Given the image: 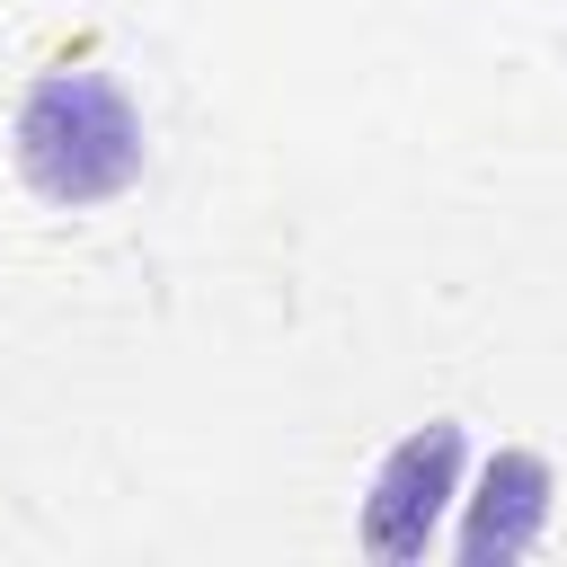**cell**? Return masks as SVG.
Listing matches in <instances>:
<instances>
[{
    "label": "cell",
    "mask_w": 567,
    "mask_h": 567,
    "mask_svg": "<svg viewBox=\"0 0 567 567\" xmlns=\"http://www.w3.org/2000/svg\"><path fill=\"white\" fill-rule=\"evenodd\" d=\"M9 159L18 177L62 204V213H89V204H115L124 186H142V106L106 80V71H44L27 80L18 97V124H9Z\"/></svg>",
    "instance_id": "cell-1"
},
{
    "label": "cell",
    "mask_w": 567,
    "mask_h": 567,
    "mask_svg": "<svg viewBox=\"0 0 567 567\" xmlns=\"http://www.w3.org/2000/svg\"><path fill=\"white\" fill-rule=\"evenodd\" d=\"M461 470H470V434H461L452 416L399 434V443L381 452L372 487H363V514H354L363 549H372V558H399V567L425 558V549L443 540V514L461 505Z\"/></svg>",
    "instance_id": "cell-2"
},
{
    "label": "cell",
    "mask_w": 567,
    "mask_h": 567,
    "mask_svg": "<svg viewBox=\"0 0 567 567\" xmlns=\"http://www.w3.org/2000/svg\"><path fill=\"white\" fill-rule=\"evenodd\" d=\"M549 505H558V470H549L540 452L505 443V452L478 470V487L461 496V558H470V567H505V558L540 549Z\"/></svg>",
    "instance_id": "cell-3"
}]
</instances>
